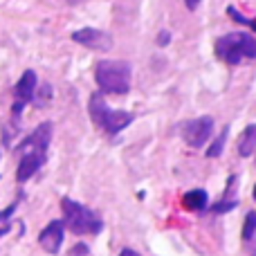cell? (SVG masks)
Wrapping results in <instances>:
<instances>
[{
    "instance_id": "cell-1",
    "label": "cell",
    "mask_w": 256,
    "mask_h": 256,
    "mask_svg": "<svg viewBox=\"0 0 256 256\" xmlns=\"http://www.w3.org/2000/svg\"><path fill=\"white\" fill-rule=\"evenodd\" d=\"M88 112H90L92 124L97 128H102L104 132H108V135L122 132L126 126L132 124V120H135V115L128 110H112V108L106 104L104 94H99V92H94L92 97H90Z\"/></svg>"
},
{
    "instance_id": "cell-2",
    "label": "cell",
    "mask_w": 256,
    "mask_h": 256,
    "mask_svg": "<svg viewBox=\"0 0 256 256\" xmlns=\"http://www.w3.org/2000/svg\"><path fill=\"white\" fill-rule=\"evenodd\" d=\"M61 209H63V225L76 236H94L104 230V222L92 209H88L86 204L76 202L72 198H63L61 200Z\"/></svg>"
},
{
    "instance_id": "cell-3",
    "label": "cell",
    "mask_w": 256,
    "mask_h": 256,
    "mask_svg": "<svg viewBox=\"0 0 256 256\" xmlns=\"http://www.w3.org/2000/svg\"><path fill=\"white\" fill-rule=\"evenodd\" d=\"M132 70L126 61H99L94 68V81L99 90L108 94H126L130 90Z\"/></svg>"
},
{
    "instance_id": "cell-4",
    "label": "cell",
    "mask_w": 256,
    "mask_h": 256,
    "mask_svg": "<svg viewBox=\"0 0 256 256\" xmlns=\"http://www.w3.org/2000/svg\"><path fill=\"white\" fill-rule=\"evenodd\" d=\"M216 56L230 66H238L243 58H256V38L245 32H230L216 40Z\"/></svg>"
},
{
    "instance_id": "cell-5",
    "label": "cell",
    "mask_w": 256,
    "mask_h": 256,
    "mask_svg": "<svg viewBox=\"0 0 256 256\" xmlns=\"http://www.w3.org/2000/svg\"><path fill=\"white\" fill-rule=\"evenodd\" d=\"M180 135L191 148H200V146L207 144L214 135V117L202 115L191 122H184V124L180 126Z\"/></svg>"
},
{
    "instance_id": "cell-6",
    "label": "cell",
    "mask_w": 256,
    "mask_h": 256,
    "mask_svg": "<svg viewBox=\"0 0 256 256\" xmlns=\"http://www.w3.org/2000/svg\"><path fill=\"white\" fill-rule=\"evenodd\" d=\"M72 40L94 52H108L112 50V36L97 27H81V30L72 32Z\"/></svg>"
},
{
    "instance_id": "cell-7",
    "label": "cell",
    "mask_w": 256,
    "mask_h": 256,
    "mask_svg": "<svg viewBox=\"0 0 256 256\" xmlns=\"http://www.w3.org/2000/svg\"><path fill=\"white\" fill-rule=\"evenodd\" d=\"M36 86H38V79H36V72L34 70H25L22 76L18 79L16 88H14V97H16V104H14V115L20 117L22 108L27 104L34 102V94H36Z\"/></svg>"
},
{
    "instance_id": "cell-8",
    "label": "cell",
    "mask_w": 256,
    "mask_h": 256,
    "mask_svg": "<svg viewBox=\"0 0 256 256\" xmlns=\"http://www.w3.org/2000/svg\"><path fill=\"white\" fill-rule=\"evenodd\" d=\"M50 140H52V122H43V124L36 126V130H32V135H27L25 140L18 144L20 150H40V153H48Z\"/></svg>"
},
{
    "instance_id": "cell-9",
    "label": "cell",
    "mask_w": 256,
    "mask_h": 256,
    "mask_svg": "<svg viewBox=\"0 0 256 256\" xmlns=\"http://www.w3.org/2000/svg\"><path fill=\"white\" fill-rule=\"evenodd\" d=\"M63 236H66V225H63V220H52L38 234V243L48 254H58V250H61V245H63Z\"/></svg>"
},
{
    "instance_id": "cell-10",
    "label": "cell",
    "mask_w": 256,
    "mask_h": 256,
    "mask_svg": "<svg viewBox=\"0 0 256 256\" xmlns=\"http://www.w3.org/2000/svg\"><path fill=\"white\" fill-rule=\"evenodd\" d=\"M45 158H48V153H40V150H27V153L20 158V162H18L16 180L27 182L32 176H36V171L45 164Z\"/></svg>"
},
{
    "instance_id": "cell-11",
    "label": "cell",
    "mask_w": 256,
    "mask_h": 256,
    "mask_svg": "<svg viewBox=\"0 0 256 256\" xmlns=\"http://www.w3.org/2000/svg\"><path fill=\"white\" fill-rule=\"evenodd\" d=\"M182 204L189 212H202V209L209 207V196L204 189H191L182 196Z\"/></svg>"
},
{
    "instance_id": "cell-12",
    "label": "cell",
    "mask_w": 256,
    "mask_h": 256,
    "mask_svg": "<svg viewBox=\"0 0 256 256\" xmlns=\"http://www.w3.org/2000/svg\"><path fill=\"white\" fill-rule=\"evenodd\" d=\"M236 148H238L240 158H250V155L256 153V124H250L243 132H240Z\"/></svg>"
},
{
    "instance_id": "cell-13",
    "label": "cell",
    "mask_w": 256,
    "mask_h": 256,
    "mask_svg": "<svg viewBox=\"0 0 256 256\" xmlns=\"http://www.w3.org/2000/svg\"><path fill=\"white\" fill-rule=\"evenodd\" d=\"M227 135H230V128H225V130H220V135H218L216 140H214L212 144H209V148H207V158H220L222 148H225Z\"/></svg>"
},
{
    "instance_id": "cell-14",
    "label": "cell",
    "mask_w": 256,
    "mask_h": 256,
    "mask_svg": "<svg viewBox=\"0 0 256 256\" xmlns=\"http://www.w3.org/2000/svg\"><path fill=\"white\" fill-rule=\"evenodd\" d=\"M256 234V212H250L243 222V240H252Z\"/></svg>"
},
{
    "instance_id": "cell-15",
    "label": "cell",
    "mask_w": 256,
    "mask_h": 256,
    "mask_svg": "<svg viewBox=\"0 0 256 256\" xmlns=\"http://www.w3.org/2000/svg\"><path fill=\"white\" fill-rule=\"evenodd\" d=\"M236 207H238V200H225V198H222L220 202L214 204L212 212L214 214H227V212H232V209H236Z\"/></svg>"
},
{
    "instance_id": "cell-16",
    "label": "cell",
    "mask_w": 256,
    "mask_h": 256,
    "mask_svg": "<svg viewBox=\"0 0 256 256\" xmlns=\"http://www.w3.org/2000/svg\"><path fill=\"white\" fill-rule=\"evenodd\" d=\"M16 207H18V202H12L7 209H2V212H0V222H7L9 218L14 216V212H16Z\"/></svg>"
},
{
    "instance_id": "cell-17",
    "label": "cell",
    "mask_w": 256,
    "mask_h": 256,
    "mask_svg": "<svg viewBox=\"0 0 256 256\" xmlns=\"http://www.w3.org/2000/svg\"><path fill=\"white\" fill-rule=\"evenodd\" d=\"M168 40H171V32L162 30V32H160V36H158V45H160V48H164V45H168Z\"/></svg>"
},
{
    "instance_id": "cell-18",
    "label": "cell",
    "mask_w": 256,
    "mask_h": 256,
    "mask_svg": "<svg viewBox=\"0 0 256 256\" xmlns=\"http://www.w3.org/2000/svg\"><path fill=\"white\" fill-rule=\"evenodd\" d=\"M86 256V254H88V245H74V250H72V256Z\"/></svg>"
},
{
    "instance_id": "cell-19",
    "label": "cell",
    "mask_w": 256,
    "mask_h": 256,
    "mask_svg": "<svg viewBox=\"0 0 256 256\" xmlns=\"http://www.w3.org/2000/svg\"><path fill=\"white\" fill-rule=\"evenodd\" d=\"M120 256H140V254H137L135 250H130V248H124V250L120 252Z\"/></svg>"
},
{
    "instance_id": "cell-20",
    "label": "cell",
    "mask_w": 256,
    "mask_h": 256,
    "mask_svg": "<svg viewBox=\"0 0 256 256\" xmlns=\"http://www.w3.org/2000/svg\"><path fill=\"white\" fill-rule=\"evenodd\" d=\"M184 4H186L189 9H196V7L200 4V0H184Z\"/></svg>"
},
{
    "instance_id": "cell-21",
    "label": "cell",
    "mask_w": 256,
    "mask_h": 256,
    "mask_svg": "<svg viewBox=\"0 0 256 256\" xmlns=\"http://www.w3.org/2000/svg\"><path fill=\"white\" fill-rule=\"evenodd\" d=\"M248 27H252V30H256V18H250V20H248Z\"/></svg>"
},
{
    "instance_id": "cell-22",
    "label": "cell",
    "mask_w": 256,
    "mask_h": 256,
    "mask_svg": "<svg viewBox=\"0 0 256 256\" xmlns=\"http://www.w3.org/2000/svg\"><path fill=\"white\" fill-rule=\"evenodd\" d=\"M68 2H70V4H76V2H81V0H68Z\"/></svg>"
},
{
    "instance_id": "cell-23",
    "label": "cell",
    "mask_w": 256,
    "mask_h": 256,
    "mask_svg": "<svg viewBox=\"0 0 256 256\" xmlns=\"http://www.w3.org/2000/svg\"><path fill=\"white\" fill-rule=\"evenodd\" d=\"M252 196H254V200H256V184H254V191H252Z\"/></svg>"
}]
</instances>
